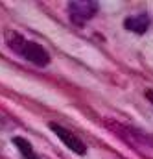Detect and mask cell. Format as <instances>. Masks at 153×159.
I'll return each instance as SVG.
<instances>
[{
  "label": "cell",
  "mask_w": 153,
  "mask_h": 159,
  "mask_svg": "<svg viewBox=\"0 0 153 159\" xmlns=\"http://www.w3.org/2000/svg\"><path fill=\"white\" fill-rule=\"evenodd\" d=\"M50 129H52V131L59 137V141H61L65 146H68L72 152H76L79 156H83V154L87 152L85 143H83L77 135H74L70 129H67V128H63V126H59V124H50Z\"/></svg>",
  "instance_id": "3"
},
{
  "label": "cell",
  "mask_w": 153,
  "mask_h": 159,
  "mask_svg": "<svg viewBox=\"0 0 153 159\" xmlns=\"http://www.w3.org/2000/svg\"><path fill=\"white\" fill-rule=\"evenodd\" d=\"M7 44H9V48L15 52V54H19V56H22L24 59H28L30 63H33V65H37V67H46L48 63H50V56H48V52L37 44V43H32V41L24 39L20 34H15V32H7Z\"/></svg>",
  "instance_id": "1"
},
{
  "label": "cell",
  "mask_w": 153,
  "mask_h": 159,
  "mask_svg": "<svg viewBox=\"0 0 153 159\" xmlns=\"http://www.w3.org/2000/svg\"><path fill=\"white\" fill-rule=\"evenodd\" d=\"M98 11V4L92 0H81V2H70L68 4V15L74 24H85L94 17Z\"/></svg>",
  "instance_id": "2"
},
{
  "label": "cell",
  "mask_w": 153,
  "mask_h": 159,
  "mask_svg": "<svg viewBox=\"0 0 153 159\" xmlns=\"http://www.w3.org/2000/svg\"><path fill=\"white\" fill-rule=\"evenodd\" d=\"M13 144L19 148L22 159H39V156L35 154V150H33V146H32L26 139H22V137H13Z\"/></svg>",
  "instance_id": "5"
},
{
  "label": "cell",
  "mask_w": 153,
  "mask_h": 159,
  "mask_svg": "<svg viewBox=\"0 0 153 159\" xmlns=\"http://www.w3.org/2000/svg\"><path fill=\"white\" fill-rule=\"evenodd\" d=\"M146 98H148V100L153 104V91H148V93H146Z\"/></svg>",
  "instance_id": "6"
},
{
  "label": "cell",
  "mask_w": 153,
  "mask_h": 159,
  "mask_svg": "<svg viewBox=\"0 0 153 159\" xmlns=\"http://www.w3.org/2000/svg\"><path fill=\"white\" fill-rule=\"evenodd\" d=\"M124 26L133 34H144L150 28V19H148V15H135V17L125 19Z\"/></svg>",
  "instance_id": "4"
}]
</instances>
